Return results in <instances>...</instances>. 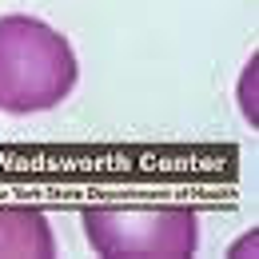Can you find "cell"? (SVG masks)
I'll return each instance as SVG.
<instances>
[{
    "mask_svg": "<svg viewBox=\"0 0 259 259\" xmlns=\"http://www.w3.org/2000/svg\"><path fill=\"white\" fill-rule=\"evenodd\" d=\"M84 235L96 255L188 259L199 243V220L184 203H92Z\"/></svg>",
    "mask_w": 259,
    "mask_h": 259,
    "instance_id": "2",
    "label": "cell"
},
{
    "mask_svg": "<svg viewBox=\"0 0 259 259\" xmlns=\"http://www.w3.org/2000/svg\"><path fill=\"white\" fill-rule=\"evenodd\" d=\"M0 255H28V259L56 255V235H52L40 207L0 203Z\"/></svg>",
    "mask_w": 259,
    "mask_h": 259,
    "instance_id": "3",
    "label": "cell"
},
{
    "mask_svg": "<svg viewBox=\"0 0 259 259\" xmlns=\"http://www.w3.org/2000/svg\"><path fill=\"white\" fill-rule=\"evenodd\" d=\"M76 52L36 16H0V112H48L76 88Z\"/></svg>",
    "mask_w": 259,
    "mask_h": 259,
    "instance_id": "1",
    "label": "cell"
}]
</instances>
